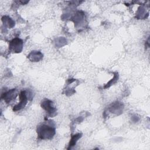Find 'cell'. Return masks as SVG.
I'll use <instances>...</instances> for the list:
<instances>
[{
	"label": "cell",
	"mask_w": 150,
	"mask_h": 150,
	"mask_svg": "<svg viewBox=\"0 0 150 150\" xmlns=\"http://www.w3.org/2000/svg\"><path fill=\"white\" fill-rule=\"evenodd\" d=\"M118 79V73H114V75L113 79H112L111 80H110L108 83H107L105 84V86L104 87V88H107L110 87L111 85H112L113 84H114V83L117 81Z\"/></svg>",
	"instance_id": "obj_10"
},
{
	"label": "cell",
	"mask_w": 150,
	"mask_h": 150,
	"mask_svg": "<svg viewBox=\"0 0 150 150\" xmlns=\"http://www.w3.org/2000/svg\"><path fill=\"white\" fill-rule=\"evenodd\" d=\"M17 96L16 89L13 88L10 90L8 91L5 92L4 93H2L1 95L2 99H4L5 103H9L11 100L14 99Z\"/></svg>",
	"instance_id": "obj_5"
},
{
	"label": "cell",
	"mask_w": 150,
	"mask_h": 150,
	"mask_svg": "<svg viewBox=\"0 0 150 150\" xmlns=\"http://www.w3.org/2000/svg\"><path fill=\"white\" fill-rule=\"evenodd\" d=\"M81 137V134H75V135H73L71 137V138L70 141V142H69V147L67 148V149H70L73 146H74L76 142L77 141V140L79 138H80Z\"/></svg>",
	"instance_id": "obj_9"
},
{
	"label": "cell",
	"mask_w": 150,
	"mask_h": 150,
	"mask_svg": "<svg viewBox=\"0 0 150 150\" xmlns=\"http://www.w3.org/2000/svg\"><path fill=\"white\" fill-rule=\"evenodd\" d=\"M42 107L45 110L47 113V115L50 117H53L57 114L56 109L53 106V103L52 101L46 99L43 100L41 103Z\"/></svg>",
	"instance_id": "obj_3"
},
{
	"label": "cell",
	"mask_w": 150,
	"mask_h": 150,
	"mask_svg": "<svg viewBox=\"0 0 150 150\" xmlns=\"http://www.w3.org/2000/svg\"><path fill=\"white\" fill-rule=\"evenodd\" d=\"M37 133L39 138L42 139H49L53 137L55 134V128L52 125L42 124L37 128Z\"/></svg>",
	"instance_id": "obj_1"
},
{
	"label": "cell",
	"mask_w": 150,
	"mask_h": 150,
	"mask_svg": "<svg viewBox=\"0 0 150 150\" xmlns=\"http://www.w3.org/2000/svg\"><path fill=\"white\" fill-rule=\"evenodd\" d=\"M28 58L31 62H39L43 58V54L39 51H32L28 56Z\"/></svg>",
	"instance_id": "obj_6"
},
{
	"label": "cell",
	"mask_w": 150,
	"mask_h": 150,
	"mask_svg": "<svg viewBox=\"0 0 150 150\" xmlns=\"http://www.w3.org/2000/svg\"><path fill=\"white\" fill-rule=\"evenodd\" d=\"M2 21L3 22L4 25L5 27H8L9 28H12L15 26V22L8 16H3L2 18Z\"/></svg>",
	"instance_id": "obj_8"
},
{
	"label": "cell",
	"mask_w": 150,
	"mask_h": 150,
	"mask_svg": "<svg viewBox=\"0 0 150 150\" xmlns=\"http://www.w3.org/2000/svg\"><path fill=\"white\" fill-rule=\"evenodd\" d=\"M23 41L22 39L15 38L13 39L10 42L9 45V49L11 52L13 53H20L22 50Z\"/></svg>",
	"instance_id": "obj_2"
},
{
	"label": "cell",
	"mask_w": 150,
	"mask_h": 150,
	"mask_svg": "<svg viewBox=\"0 0 150 150\" xmlns=\"http://www.w3.org/2000/svg\"><path fill=\"white\" fill-rule=\"evenodd\" d=\"M122 108H123L122 104L120 103L116 102L111 105V107H110V111L112 113L118 114V112H120V114L122 112Z\"/></svg>",
	"instance_id": "obj_7"
},
{
	"label": "cell",
	"mask_w": 150,
	"mask_h": 150,
	"mask_svg": "<svg viewBox=\"0 0 150 150\" xmlns=\"http://www.w3.org/2000/svg\"><path fill=\"white\" fill-rule=\"evenodd\" d=\"M19 98H20V102L18 104H16V105H15L13 107V110L14 111H18V110H20L23 108L25 107V105H26L28 98L26 96V91H22L20 93Z\"/></svg>",
	"instance_id": "obj_4"
}]
</instances>
